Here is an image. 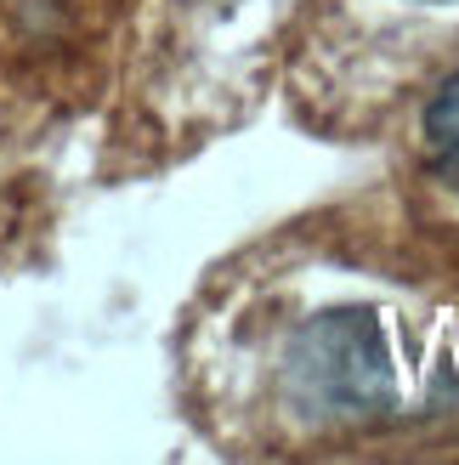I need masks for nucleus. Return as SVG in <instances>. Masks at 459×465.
Masks as SVG:
<instances>
[{
    "label": "nucleus",
    "instance_id": "1",
    "mask_svg": "<svg viewBox=\"0 0 459 465\" xmlns=\"http://www.w3.org/2000/svg\"><path fill=\"white\" fill-rule=\"evenodd\" d=\"M289 403L307 420H363L397 403V363L386 352L380 318L363 307H329L295 330L284 352Z\"/></svg>",
    "mask_w": 459,
    "mask_h": 465
},
{
    "label": "nucleus",
    "instance_id": "2",
    "mask_svg": "<svg viewBox=\"0 0 459 465\" xmlns=\"http://www.w3.org/2000/svg\"><path fill=\"white\" fill-rule=\"evenodd\" d=\"M425 153L431 171L443 176V188L459 193V74H448L437 97L425 103Z\"/></svg>",
    "mask_w": 459,
    "mask_h": 465
}]
</instances>
